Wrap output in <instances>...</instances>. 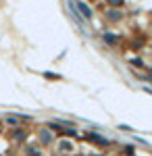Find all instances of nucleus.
<instances>
[{
    "label": "nucleus",
    "mask_w": 152,
    "mask_h": 156,
    "mask_svg": "<svg viewBox=\"0 0 152 156\" xmlns=\"http://www.w3.org/2000/svg\"><path fill=\"white\" fill-rule=\"evenodd\" d=\"M88 137H90V140H94V142H98V144H106V140H104V137H100V135H94V133H90Z\"/></svg>",
    "instance_id": "nucleus-1"
},
{
    "label": "nucleus",
    "mask_w": 152,
    "mask_h": 156,
    "mask_svg": "<svg viewBox=\"0 0 152 156\" xmlns=\"http://www.w3.org/2000/svg\"><path fill=\"white\" fill-rule=\"evenodd\" d=\"M79 9L83 11V15H85V17H90V15H92V12H90V9H85V4H81V2H79Z\"/></svg>",
    "instance_id": "nucleus-2"
}]
</instances>
